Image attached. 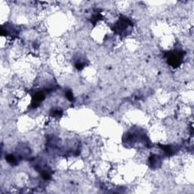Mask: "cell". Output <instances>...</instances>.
Here are the masks:
<instances>
[{
	"label": "cell",
	"mask_w": 194,
	"mask_h": 194,
	"mask_svg": "<svg viewBox=\"0 0 194 194\" xmlns=\"http://www.w3.org/2000/svg\"><path fill=\"white\" fill-rule=\"evenodd\" d=\"M66 97L67 99L70 101H73L74 100V96H73V93H72L71 91H67L66 92Z\"/></svg>",
	"instance_id": "4"
},
{
	"label": "cell",
	"mask_w": 194,
	"mask_h": 194,
	"mask_svg": "<svg viewBox=\"0 0 194 194\" xmlns=\"http://www.w3.org/2000/svg\"><path fill=\"white\" fill-rule=\"evenodd\" d=\"M45 99V95L42 92H38L32 98V106L34 107H37L40 104L41 102H42Z\"/></svg>",
	"instance_id": "2"
},
{
	"label": "cell",
	"mask_w": 194,
	"mask_h": 194,
	"mask_svg": "<svg viewBox=\"0 0 194 194\" xmlns=\"http://www.w3.org/2000/svg\"><path fill=\"white\" fill-rule=\"evenodd\" d=\"M183 58H184V55H183V52L182 51H180V52H172V53H170L168 55L167 61H168V63L170 65L174 67V68H177L181 65V63Z\"/></svg>",
	"instance_id": "1"
},
{
	"label": "cell",
	"mask_w": 194,
	"mask_h": 194,
	"mask_svg": "<svg viewBox=\"0 0 194 194\" xmlns=\"http://www.w3.org/2000/svg\"><path fill=\"white\" fill-rule=\"evenodd\" d=\"M6 160L10 164H15V163H16V158L13 155H8L6 156Z\"/></svg>",
	"instance_id": "3"
}]
</instances>
